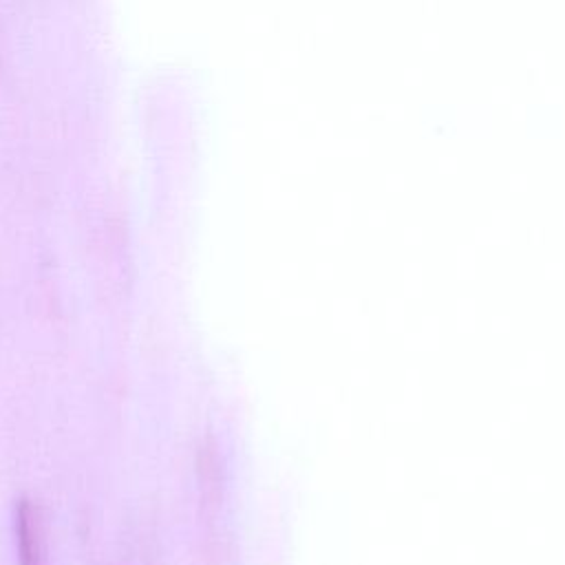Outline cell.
<instances>
[{
    "mask_svg": "<svg viewBox=\"0 0 565 565\" xmlns=\"http://www.w3.org/2000/svg\"><path fill=\"white\" fill-rule=\"evenodd\" d=\"M15 545L20 565H44L42 556V525L38 508L31 501H20L15 508Z\"/></svg>",
    "mask_w": 565,
    "mask_h": 565,
    "instance_id": "6da1fadb",
    "label": "cell"
}]
</instances>
